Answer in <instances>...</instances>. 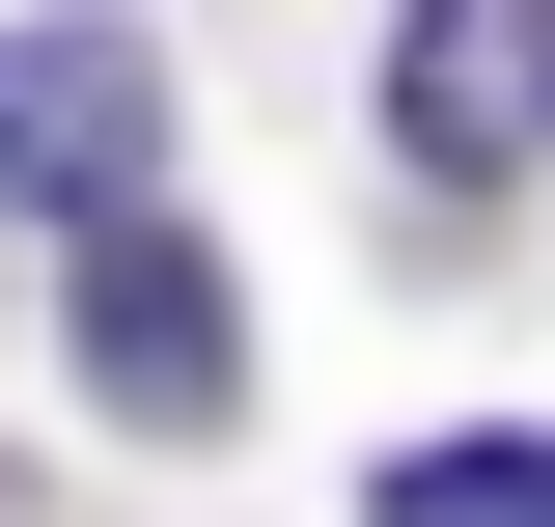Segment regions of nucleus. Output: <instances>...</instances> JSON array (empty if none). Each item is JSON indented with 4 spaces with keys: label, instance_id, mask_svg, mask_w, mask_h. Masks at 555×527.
<instances>
[{
    "label": "nucleus",
    "instance_id": "f257e3e1",
    "mask_svg": "<svg viewBox=\"0 0 555 527\" xmlns=\"http://www.w3.org/2000/svg\"><path fill=\"white\" fill-rule=\"evenodd\" d=\"M167 195V28H0V222Z\"/></svg>",
    "mask_w": 555,
    "mask_h": 527
},
{
    "label": "nucleus",
    "instance_id": "f03ea898",
    "mask_svg": "<svg viewBox=\"0 0 555 527\" xmlns=\"http://www.w3.org/2000/svg\"><path fill=\"white\" fill-rule=\"evenodd\" d=\"M83 389H112V416H167V445L250 389V306H222V250H167L139 195L83 222Z\"/></svg>",
    "mask_w": 555,
    "mask_h": 527
},
{
    "label": "nucleus",
    "instance_id": "7ed1b4c3",
    "mask_svg": "<svg viewBox=\"0 0 555 527\" xmlns=\"http://www.w3.org/2000/svg\"><path fill=\"white\" fill-rule=\"evenodd\" d=\"M555 56H528V0H444V28H389V139L416 167H528Z\"/></svg>",
    "mask_w": 555,
    "mask_h": 527
},
{
    "label": "nucleus",
    "instance_id": "20e7f679",
    "mask_svg": "<svg viewBox=\"0 0 555 527\" xmlns=\"http://www.w3.org/2000/svg\"><path fill=\"white\" fill-rule=\"evenodd\" d=\"M389 527H555V445H416Z\"/></svg>",
    "mask_w": 555,
    "mask_h": 527
},
{
    "label": "nucleus",
    "instance_id": "39448f33",
    "mask_svg": "<svg viewBox=\"0 0 555 527\" xmlns=\"http://www.w3.org/2000/svg\"><path fill=\"white\" fill-rule=\"evenodd\" d=\"M528 56H555V0H528Z\"/></svg>",
    "mask_w": 555,
    "mask_h": 527
}]
</instances>
